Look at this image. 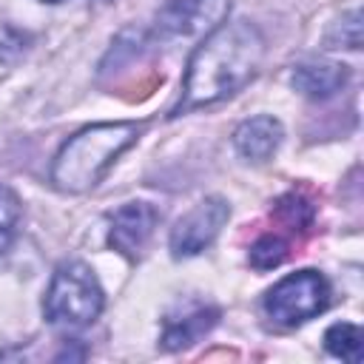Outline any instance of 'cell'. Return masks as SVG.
Here are the masks:
<instances>
[{
  "label": "cell",
  "instance_id": "1",
  "mask_svg": "<svg viewBox=\"0 0 364 364\" xmlns=\"http://www.w3.org/2000/svg\"><path fill=\"white\" fill-rule=\"evenodd\" d=\"M264 34L250 20H222L193 48L185 65L182 91L171 117L216 105L242 91L262 68Z\"/></svg>",
  "mask_w": 364,
  "mask_h": 364
},
{
  "label": "cell",
  "instance_id": "14",
  "mask_svg": "<svg viewBox=\"0 0 364 364\" xmlns=\"http://www.w3.org/2000/svg\"><path fill=\"white\" fill-rule=\"evenodd\" d=\"M20 199L11 188L0 185V233H9L20 219Z\"/></svg>",
  "mask_w": 364,
  "mask_h": 364
},
{
  "label": "cell",
  "instance_id": "10",
  "mask_svg": "<svg viewBox=\"0 0 364 364\" xmlns=\"http://www.w3.org/2000/svg\"><path fill=\"white\" fill-rule=\"evenodd\" d=\"M350 80L347 65L341 63H330V60H316V63H301L293 68V88L310 100H324L333 97L336 91L344 88V82Z\"/></svg>",
  "mask_w": 364,
  "mask_h": 364
},
{
  "label": "cell",
  "instance_id": "4",
  "mask_svg": "<svg viewBox=\"0 0 364 364\" xmlns=\"http://www.w3.org/2000/svg\"><path fill=\"white\" fill-rule=\"evenodd\" d=\"M330 296L333 290L324 273L307 267V270H296L279 279L264 293L262 310L276 327H299L316 318L318 313H324L330 304Z\"/></svg>",
  "mask_w": 364,
  "mask_h": 364
},
{
  "label": "cell",
  "instance_id": "13",
  "mask_svg": "<svg viewBox=\"0 0 364 364\" xmlns=\"http://www.w3.org/2000/svg\"><path fill=\"white\" fill-rule=\"evenodd\" d=\"M287 253H290V245H287L284 236H279V233H264V236H259V239L250 245L247 262H250V267H256V270H273V267H279V264L287 259Z\"/></svg>",
  "mask_w": 364,
  "mask_h": 364
},
{
  "label": "cell",
  "instance_id": "6",
  "mask_svg": "<svg viewBox=\"0 0 364 364\" xmlns=\"http://www.w3.org/2000/svg\"><path fill=\"white\" fill-rule=\"evenodd\" d=\"M230 11V0H165L156 14V31L162 37L208 34Z\"/></svg>",
  "mask_w": 364,
  "mask_h": 364
},
{
  "label": "cell",
  "instance_id": "2",
  "mask_svg": "<svg viewBox=\"0 0 364 364\" xmlns=\"http://www.w3.org/2000/svg\"><path fill=\"white\" fill-rule=\"evenodd\" d=\"M145 119H117V122H94L68 136L54 162H51V185L63 193H85L102 182L111 165L139 142L145 134Z\"/></svg>",
  "mask_w": 364,
  "mask_h": 364
},
{
  "label": "cell",
  "instance_id": "15",
  "mask_svg": "<svg viewBox=\"0 0 364 364\" xmlns=\"http://www.w3.org/2000/svg\"><path fill=\"white\" fill-rule=\"evenodd\" d=\"M40 3H51L54 6V3H65V0H40Z\"/></svg>",
  "mask_w": 364,
  "mask_h": 364
},
{
  "label": "cell",
  "instance_id": "7",
  "mask_svg": "<svg viewBox=\"0 0 364 364\" xmlns=\"http://www.w3.org/2000/svg\"><path fill=\"white\" fill-rule=\"evenodd\" d=\"M156 222H159V213L154 205L125 202L108 216V245L125 259H139L148 239L154 236Z\"/></svg>",
  "mask_w": 364,
  "mask_h": 364
},
{
  "label": "cell",
  "instance_id": "3",
  "mask_svg": "<svg viewBox=\"0 0 364 364\" xmlns=\"http://www.w3.org/2000/svg\"><path fill=\"white\" fill-rule=\"evenodd\" d=\"M105 307V293L94 270L82 262H63L46 287L43 316L54 327L80 330L88 327Z\"/></svg>",
  "mask_w": 364,
  "mask_h": 364
},
{
  "label": "cell",
  "instance_id": "11",
  "mask_svg": "<svg viewBox=\"0 0 364 364\" xmlns=\"http://www.w3.org/2000/svg\"><path fill=\"white\" fill-rule=\"evenodd\" d=\"M361 327L353 321H336L324 333V350L341 361L358 364L361 361Z\"/></svg>",
  "mask_w": 364,
  "mask_h": 364
},
{
  "label": "cell",
  "instance_id": "8",
  "mask_svg": "<svg viewBox=\"0 0 364 364\" xmlns=\"http://www.w3.org/2000/svg\"><path fill=\"white\" fill-rule=\"evenodd\" d=\"M282 139H284L282 122L276 117H267V114L250 117V119L239 122L236 131H233V148H236V154L245 162H253V165L267 162L279 151Z\"/></svg>",
  "mask_w": 364,
  "mask_h": 364
},
{
  "label": "cell",
  "instance_id": "9",
  "mask_svg": "<svg viewBox=\"0 0 364 364\" xmlns=\"http://www.w3.org/2000/svg\"><path fill=\"white\" fill-rule=\"evenodd\" d=\"M216 321H219V307L213 304H193L191 310H182L179 316H165L159 347L165 353L185 350L196 344L202 336H208L216 327Z\"/></svg>",
  "mask_w": 364,
  "mask_h": 364
},
{
  "label": "cell",
  "instance_id": "12",
  "mask_svg": "<svg viewBox=\"0 0 364 364\" xmlns=\"http://www.w3.org/2000/svg\"><path fill=\"white\" fill-rule=\"evenodd\" d=\"M276 216L284 228H293V230H304L313 225V216H316V205L301 193V191H290L284 193L279 202H276Z\"/></svg>",
  "mask_w": 364,
  "mask_h": 364
},
{
  "label": "cell",
  "instance_id": "5",
  "mask_svg": "<svg viewBox=\"0 0 364 364\" xmlns=\"http://www.w3.org/2000/svg\"><path fill=\"white\" fill-rule=\"evenodd\" d=\"M228 219H230V205L222 196H205L171 228V236H168L171 256L173 259L199 256L205 247L216 242Z\"/></svg>",
  "mask_w": 364,
  "mask_h": 364
}]
</instances>
